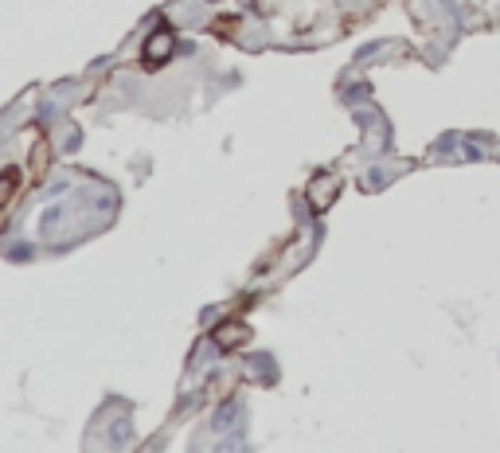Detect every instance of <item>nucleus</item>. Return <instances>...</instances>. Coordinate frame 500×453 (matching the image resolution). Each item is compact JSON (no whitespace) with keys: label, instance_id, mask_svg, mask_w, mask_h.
I'll use <instances>...</instances> for the list:
<instances>
[{"label":"nucleus","instance_id":"obj_1","mask_svg":"<svg viewBox=\"0 0 500 453\" xmlns=\"http://www.w3.org/2000/svg\"><path fill=\"white\" fill-rule=\"evenodd\" d=\"M457 145H461V137H457V133H446V137H441V141L434 145V149H438V153H454Z\"/></svg>","mask_w":500,"mask_h":453},{"label":"nucleus","instance_id":"obj_2","mask_svg":"<svg viewBox=\"0 0 500 453\" xmlns=\"http://www.w3.org/2000/svg\"><path fill=\"white\" fill-rule=\"evenodd\" d=\"M16 180H20L16 172H8V176H4V184H0V203H8V192L16 188Z\"/></svg>","mask_w":500,"mask_h":453}]
</instances>
